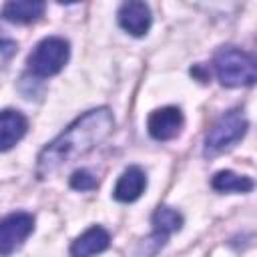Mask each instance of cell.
Listing matches in <instances>:
<instances>
[{
  "label": "cell",
  "mask_w": 257,
  "mask_h": 257,
  "mask_svg": "<svg viewBox=\"0 0 257 257\" xmlns=\"http://www.w3.org/2000/svg\"><path fill=\"white\" fill-rule=\"evenodd\" d=\"M114 128V116L110 108L98 106L78 116L68 128H64L52 143H48L36 159V177L46 179L62 165L86 155L100 145Z\"/></svg>",
  "instance_id": "6da1fadb"
},
{
  "label": "cell",
  "mask_w": 257,
  "mask_h": 257,
  "mask_svg": "<svg viewBox=\"0 0 257 257\" xmlns=\"http://www.w3.org/2000/svg\"><path fill=\"white\" fill-rule=\"evenodd\" d=\"M213 68L223 86H251L257 78L255 58L237 48V46H221L213 56Z\"/></svg>",
  "instance_id": "7a4b0ae2"
},
{
  "label": "cell",
  "mask_w": 257,
  "mask_h": 257,
  "mask_svg": "<svg viewBox=\"0 0 257 257\" xmlns=\"http://www.w3.org/2000/svg\"><path fill=\"white\" fill-rule=\"evenodd\" d=\"M247 126H249V122H247L243 110H239V108L227 110L225 114H221L213 122V126L205 135L203 155L205 157H217L223 151L231 149L233 145H237L245 137Z\"/></svg>",
  "instance_id": "3957f363"
},
{
  "label": "cell",
  "mask_w": 257,
  "mask_h": 257,
  "mask_svg": "<svg viewBox=\"0 0 257 257\" xmlns=\"http://www.w3.org/2000/svg\"><path fill=\"white\" fill-rule=\"evenodd\" d=\"M68 56H70L68 40L60 36H48L34 46V50L28 54L26 64L36 78H48L58 74L64 68V64L68 62Z\"/></svg>",
  "instance_id": "277c9868"
},
{
  "label": "cell",
  "mask_w": 257,
  "mask_h": 257,
  "mask_svg": "<svg viewBox=\"0 0 257 257\" xmlns=\"http://www.w3.org/2000/svg\"><path fill=\"white\" fill-rule=\"evenodd\" d=\"M34 231V217L26 211H16L0 219V255L14 253Z\"/></svg>",
  "instance_id": "5b68a950"
},
{
  "label": "cell",
  "mask_w": 257,
  "mask_h": 257,
  "mask_svg": "<svg viewBox=\"0 0 257 257\" xmlns=\"http://www.w3.org/2000/svg\"><path fill=\"white\" fill-rule=\"evenodd\" d=\"M185 116L179 106H163L149 114L147 131L155 141H171L181 135Z\"/></svg>",
  "instance_id": "8992f818"
},
{
  "label": "cell",
  "mask_w": 257,
  "mask_h": 257,
  "mask_svg": "<svg viewBox=\"0 0 257 257\" xmlns=\"http://www.w3.org/2000/svg\"><path fill=\"white\" fill-rule=\"evenodd\" d=\"M116 18H118L120 28L133 36H145L151 28V22H153L151 8L145 2H137V0L124 2L118 8Z\"/></svg>",
  "instance_id": "52a82bcc"
},
{
  "label": "cell",
  "mask_w": 257,
  "mask_h": 257,
  "mask_svg": "<svg viewBox=\"0 0 257 257\" xmlns=\"http://www.w3.org/2000/svg\"><path fill=\"white\" fill-rule=\"evenodd\" d=\"M147 189V175L141 167L131 165L122 171V175L118 177L114 189H112V197L120 203H133L137 201L143 191Z\"/></svg>",
  "instance_id": "ba28073f"
},
{
  "label": "cell",
  "mask_w": 257,
  "mask_h": 257,
  "mask_svg": "<svg viewBox=\"0 0 257 257\" xmlns=\"http://www.w3.org/2000/svg\"><path fill=\"white\" fill-rule=\"evenodd\" d=\"M110 245V235L104 227L94 225L78 235L70 245V257H92L106 251Z\"/></svg>",
  "instance_id": "9c48e42d"
},
{
  "label": "cell",
  "mask_w": 257,
  "mask_h": 257,
  "mask_svg": "<svg viewBox=\"0 0 257 257\" xmlns=\"http://www.w3.org/2000/svg\"><path fill=\"white\" fill-rule=\"evenodd\" d=\"M28 131V120L18 110H2L0 112V153L12 149Z\"/></svg>",
  "instance_id": "30bf717a"
},
{
  "label": "cell",
  "mask_w": 257,
  "mask_h": 257,
  "mask_svg": "<svg viewBox=\"0 0 257 257\" xmlns=\"http://www.w3.org/2000/svg\"><path fill=\"white\" fill-rule=\"evenodd\" d=\"M46 4L38 0H12L2 6V18L14 24H30L44 14Z\"/></svg>",
  "instance_id": "8fae6325"
},
{
  "label": "cell",
  "mask_w": 257,
  "mask_h": 257,
  "mask_svg": "<svg viewBox=\"0 0 257 257\" xmlns=\"http://www.w3.org/2000/svg\"><path fill=\"white\" fill-rule=\"evenodd\" d=\"M211 187L219 193H249V191H253L255 183L251 177L237 175L233 171H219L213 175Z\"/></svg>",
  "instance_id": "7c38bea8"
},
{
  "label": "cell",
  "mask_w": 257,
  "mask_h": 257,
  "mask_svg": "<svg viewBox=\"0 0 257 257\" xmlns=\"http://www.w3.org/2000/svg\"><path fill=\"white\" fill-rule=\"evenodd\" d=\"M151 221H153V231L155 233H161L167 239H169L171 233H175V231H179L183 227V215L177 209L167 207V205L159 207L153 213V219Z\"/></svg>",
  "instance_id": "4fadbf2b"
},
{
  "label": "cell",
  "mask_w": 257,
  "mask_h": 257,
  "mask_svg": "<svg viewBox=\"0 0 257 257\" xmlns=\"http://www.w3.org/2000/svg\"><path fill=\"white\" fill-rule=\"evenodd\" d=\"M167 243V237H163L161 233H151L147 239H143L131 253V257H153L159 249H163Z\"/></svg>",
  "instance_id": "5bb4252c"
},
{
  "label": "cell",
  "mask_w": 257,
  "mask_h": 257,
  "mask_svg": "<svg viewBox=\"0 0 257 257\" xmlns=\"http://www.w3.org/2000/svg\"><path fill=\"white\" fill-rule=\"evenodd\" d=\"M96 185H98V181L88 169H78L70 175V187L76 191H92Z\"/></svg>",
  "instance_id": "9a60e30c"
},
{
  "label": "cell",
  "mask_w": 257,
  "mask_h": 257,
  "mask_svg": "<svg viewBox=\"0 0 257 257\" xmlns=\"http://www.w3.org/2000/svg\"><path fill=\"white\" fill-rule=\"evenodd\" d=\"M14 52H16V42L0 30V56H10Z\"/></svg>",
  "instance_id": "2e32d148"
}]
</instances>
